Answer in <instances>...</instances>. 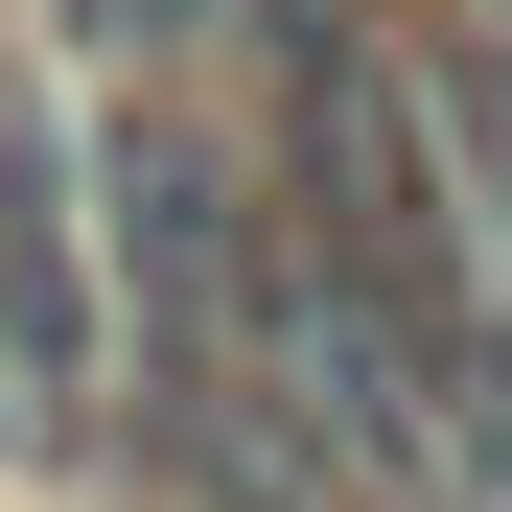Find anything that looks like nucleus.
<instances>
[{
    "label": "nucleus",
    "instance_id": "nucleus-1",
    "mask_svg": "<svg viewBox=\"0 0 512 512\" xmlns=\"http://www.w3.org/2000/svg\"><path fill=\"white\" fill-rule=\"evenodd\" d=\"M94 280H117V396L210 512H303V396H280V210L187 117L94 140Z\"/></svg>",
    "mask_w": 512,
    "mask_h": 512
},
{
    "label": "nucleus",
    "instance_id": "nucleus-2",
    "mask_svg": "<svg viewBox=\"0 0 512 512\" xmlns=\"http://www.w3.org/2000/svg\"><path fill=\"white\" fill-rule=\"evenodd\" d=\"M117 419V280H94V163L0 94V443H94Z\"/></svg>",
    "mask_w": 512,
    "mask_h": 512
},
{
    "label": "nucleus",
    "instance_id": "nucleus-3",
    "mask_svg": "<svg viewBox=\"0 0 512 512\" xmlns=\"http://www.w3.org/2000/svg\"><path fill=\"white\" fill-rule=\"evenodd\" d=\"M117 24H140V47H233L256 0H117Z\"/></svg>",
    "mask_w": 512,
    "mask_h": 512
}]
</instances>
